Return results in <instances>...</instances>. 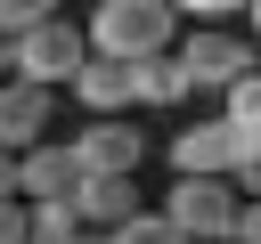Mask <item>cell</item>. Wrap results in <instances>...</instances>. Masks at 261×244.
I'll use <instances>...</instances> for the list:
<instances>
[{
    "mask_svg": "<svg viewBox=\"0 0 261 244\" xmlns=\"http://www.w3.org/2000/svg\"><path fill=\"white\" fill-rule=\"evenodd\" d=\"M147 203H139V179H82L73 187V220H82V236H114L122 220H139Z\"/></svg>",
    "mask_w": 261,
    "mask_h": 244,
    "instance_id": "10",
    "label": "cell"
},
{
    "mask_svg": "<svg viewBox=\"0 0 261 244\" xmlns=\"http://www.w3.org/2000/svg\"><path fill=\"white\" fill-rule=\"evenodd\" d=\"M155 211L179 244H228L237 236V187L228 179H171V195Z\"/></svg>",
    "mask_w": 261,
    "mask_h": 244,
    "instance_id": "4",
    "label": "cell"
},
{
    "mask_svg": "<svg viewBox=\"0 0 261 244\" xmlns=\"http://www.w3.org/2000/svg\"><path fill=\"white\" fill-rule=\"evenodd\" d=\"M171 179H228L237 163H245V138L212 114V122H188V130H171Z\"/></svg>",
    "mask_w": 261,
    "mask_h": 244,
    "instance_id": "6",
    "label": "cell"
},
{
    "mask_svg": "<svg viewBox=\"0 0 261 244\" xmlns=\"http://www.w3.org/2000/svg\"><path fill=\"white\" fill-rule=\"evenodd\" d=\"M16 195V155H0V203Z\"/></svg>",
    "mask_w": 261,
    "mask_h": 244,
    "instance_id": "17",
    "label": "cell"
},
{
    "mask_svg": "<svg viewBox=\"0 0 261 244\" xmlns=\"http://www.w3.org/2000/svg\"><path fill=\"white\" fill-rule=\"evenodd\" d=\"M245 41H253V49H261V0H253V8H245Z\"/></svg>",
    "mask_w": 261,
    "mask_h": 244,
    "instance_id": "18",
    "label": "cell"
},
{
    "mask_svg": "<svg viewBox=\"0 0 261 244\" xmlns=\"http://www.w3.org/2000/svg\"><path fill=\"white\" fill-rule=\"evenodd\" d=\"M0 244H24V203H16V195L0 203Z\"/></svg>",
    "mask_w": 261,
    "mask_h": 244,
    "instance_id": "16",
    "label": "cell"
},
{
    "mask_svg": "<svg viewBox=\"0 0 261 244\" xmlns=\"http://www.w3.org/2000/svg\"><path fill=\"white\" fill-rule=\"evenodd\" d=\"M98 244H179L171 228H163V211H139V220H122L114 236H98Z\"/></svg>",
    "mask_w": 261,
    "mask_h": 244,
    "instance_id": "13",
    "label": "cell"
},
{
    "mask_svg": "<svg viewBox=\"0 0 261 244\" xmlns=\"http://www.w3.org/2000/svg\"><path fill=\"white\" fill-rule=\"evenodd\" d=\"M253 57H261V49H253L237 24H196L188 41H171V65L188 73V98H196V89H220V98H228V89L253 73Z\"/></svg>",
    "mask_w": 261,
    "mask_h": 244,
    "instance_id": "3",
    "label": "cell"
},
{
    "mask_svg": "<svg viewBox=\"0 0 261 244\" xmlns=\"http://www.w3.org/2000/svg\"><path fill=\"white\" fill-rule=\"evenodd\" d=\"M65 146H73L82 179H139V155H147V138L130 130V114H114V122H82Z\"/></svg>",
    "mask_w": 261,
    "mask_h": 244,
    "instance_id": "5",
    "label": "cell"
},
{
    "mask_svg": "<svg viewBox=\"0 0 261 244\" xmlns=\"http://www.w3.org/2000/svg\"><path fill=\"white\" fill-rule=\"evenodd\" d=\"M82 57H90V41H82V24H65V16H41L24 41H8V73H16L24 89H49V98L82 73Z\"/></svg>",
    "mask_w": 261,
    "mask_h": 244,
    "instance_id": "2",
    "label": "cell"
},
{
    "mask_svg": "<svg viewBox=\"0 0 261 244\" xmlns=\"http://www.w3.org/2000/svg\"><path fill=\"white\" fill-rule=\"evenodd\" d=\"M90 57H114V65H139V57H163L179 41V16L163 0H98L90 24H82Z\"/></svg>",
    "mask_w": 261,
    "mask_h": 244,
    "instance_id": "1",
    "label": "cell"
},
{
    "mask_svg": "<svg viewBox=\"0 0 261 244\" xmlns=\"http://www.w3.org/2000/svg\"><path fill=\"white\" fill-rule=\"evenodd\" d=\"M65 98H73L90 122H114V114H130V65H114V57H82V73L65 81Z\"/></svg>",
    "mask_w": 261,
    "mask_h": 244,
    "instance_id": "9",
    "label": "cell"
},
{
    "mask_svg": "<svg viewBox=\"0 0 261 244\" xmlns=\"http://www.w3.org/2000/svg\"><path fill=\"white\" fill-rule=\"evenodd\" d=\"M73 187H82V163L65 138H41L16 155V203H73Z\"/></svg>",
    "mask_w": 261,
    "mask_h": 244,
    "instance_id": "7",
    "label": "cell"
},
{
    "mask_svg": "<svg viewBox=\"0 0 261 244\" xmlns=\"http://www.w3.org/2000/svg\"><path fill=\"white\" fill-rule=\"evenodd\" d=\"M130 106H188V73L171 65V49L130 65Z\"/></svg>",
    "mask_w": 261,
    "mask_h": 244,
    "instance_id": "11",
    "label": "cell"
},
{
    "mask_svg": "<svg viewBox=\"0 0 261 244\" xmlns=\"http://www.w3.org/2000/svg\"><path fill=\"white\" fill-rule=\"evenodd\" d=\"M73 244H98V236H73Z\"/></svg>",
    "mask_w": 261,
    "mask_h": 244,
    "instance_id": "19",
    "label": "cell"
},
{
    "mask_svg": "<svg viewBox=\"0 0 261 244\" xmlns=\"http://www.w3.org/2000/svg\"><path fill=\"white\" fill-rule=\"evenodd\" d=\"M49 114H57V98H49V89L0 81V155H24V146H41V138H57V130H49Z\"/></svg>",
    "mask_w": 261,
    "mask_h": 244,
    "instance_id": "8",
    "label": "cell"
},
{
    "mask_svg": "<svg viewBox=\"0 0 261 244\" xmlns=\"http://www.w3.org/2000/svg\"><path fill=\"white\" fill-rule=\"evenodd\" d=\"M41 16H49L41 0H0V41H24V33L41 24Z\"/></svg>",
    "mask_w": 261,
    "mask_h": 244,
    "instance_id": "14",
    "label": "cell"
},
{
    "mask_svg": "<svg viewBox=\"0 0 261 244\" xmlns=\"http://www.w3.org/2000/svg\"><path fill=\"white\" fill-rule=\"evenodd\" d=\"M73 236H82L73 203H24V244H73Z\"/></svg>",
    "mask_w": 261,
    "mask_h": 244,
    "instance_id": "12",
    "label": "cell"
},
{
    "mask_svg": "<svg viewBox=\"0 0 261 244\" xmlns=\"http://www.w3.org/2000/svg\"><path fill=\"white\" fill-rule=\"evenodd\" d=\"M228 244H261V203H237V236Z\"/></svg>",
    "mask_w": 261,
    "mask_h": 244,
    "instance_id": "15",
    "label": "cell"
}]
</instances>
